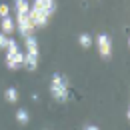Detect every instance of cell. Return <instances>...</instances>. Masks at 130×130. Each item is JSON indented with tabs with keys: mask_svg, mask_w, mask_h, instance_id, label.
I'll use <instances>...</instances> for the list:
<instances>
[{
	"mask_svg": "<svg viewBox=\"0 0 130 130\" xmlns=\"http://www.w3.org/2000/svg\"><path fill=\"white\" fill-rule=\"evenodd\" d=\"M14 10H16V30L24 38L32 36L34 24L30 22V4H28V0H14Z\"/></svg>",
	"mask_w": 130,
	"mask_h": 130,
	"instance_id": "1",
	"label": "cell"
},
{
	"mask_svg": "<svg viewBox=\"0 0 130 130\" xmlns=\"http://www.w3.org/2000/svg\"><path fill=\"white\" fill-rule=\"evenodd\" d=\"M78 44H80L82 48H90L92 46V36L90 34H80L78 36Z\"/></svg>",
	"mask_w": 130,
	"mask_h": 130,
	"instance_id": "10",
	"label": "cell"
},
{
	"mask_svg": "<svg viewBox=\"0 0 130 130\" xmlns=\"http://www.w3.org/2000/svg\"><path fill=\"white\" fill-rule=\"evenodd\" d=\"M84 130H100L96 126V124H86V126H84Z\"/></svg>",
	"mask_w": 130,
	"mask_h": 130,
	"instance_id": "13",
	"label": "cell"
},
{
	"mask_svg": "<svg viewBox=\"0 0 130 130\" xmlns=\"http://www.w3.org/2000/svg\"><path fill=\"white\" fill-rule=\"evenodd\" d=\"M128 46H130V40H128Z\"/></svg>",
	"mask_w": 130,
	"mask_h": 130,
	"instance_id": "15",
	"label": "cell"
},
{
	"mask_svg": "<svg viewBox=\"0 0 130 130\" xmlns=\"http://www.w3.org/2000/svg\"><path fill=\"white\" fill-rule=\"evenodd\" d=\"M0 26H2V34H6V36H8V34H12V32H14V28H16L14 20H12L10 16L2 18V20H0Z\"/></svg>",
	"mask_w": 130,
	"mask_h": 130,
	"instance_id": "7",
	"label": "cell"
},
{
	"mask_svg": "<svg viewBox=\"0 0 130 130\" xmlns=\"http://www.w3.org/2000/svg\"><path fill=\"white\" fill-rule=\"evenodd\" d=\"M126 118H128V120H130V108H128V112H126Z\"/></svg>",
	"mask_w": 130,
	"mask_h": 130,
	"instance_id": "14",
	"label": "cell"
},
{
	"mask_svg": "<svg viewBox=\"0 0 130 130\" xmlns=\"http://www.w3.org/2000/svg\"><path fill=\"white\" fill-rule=\"evenodd\" d=\"M8 40H10V38H8L6 34H2V32H0V48H4V50H6V46H8Z\"/></svg>",
	"mask_w": 130,
	"mask_h": 130,
	"instance_id": "12",
	"label": "cell"
},
{
	"mask_svg": "<svg viewBox=\"0 0 130 130\" xmlns=\"http://www.w3.org/2000/svg\"><path fill=\"white\" fill-rule=\"evenodd\" d=\"M16 120L20 122V124H28V122H30V114H28V110L20 108V110L16 112Z\"/></svg>",
	"mask_w": 130,
	"mask_h": 130,
	"instance_id": "9",
	"label": "cell"
},
{
	"mask_svg": "<svg viewBox=\"0 0 130 130\" xmlns=\"http://www.w3.org/2000/svg\"><path fill=\"white\" fill-rule=\"evenodd\" d=\"M4 98H6V102H10V104H14V102H18V90L16 88H6L4 90Z\"/></svg>",
	"mask_w": 130,
	"mask_h": 130,
	"instance_id": "8",
	"label": "cell"
},
{
	"mask_svg": "<svg viewBox=\"0 0 130 130\" xmlns=\"http://www.w3.org/2000/svg\"><path fill=\"white\" fill-rule=\"evenodd\" d=\"M32 8H36V10H40L44 16H52L54 12H56V2L54 0H34Z\"/></svg>",
	"mask_w": 130,
	"mask_h": 130,
	"instance_id": "6",
	"label": "cell"
},
{
	"mask_svg": "<svg viewBox=\"0 0 130 130\" xmlns=\"http://www.w3.org/2000/svg\"><path fill=\"white\" fill-rule=\"evenodd\" d=\"M24 40H26L24 66L32 72V70H36V66H38V40H36L34 36H28V38H24Z\"/></svg>",
	"mask_w": 130,
	"mask_h": 130,
	"instance_id": "4",
	"label": "cell"
},
{
	"mask_svg": "<svg viewBox=\"0 0 130 130\" xmlns=\"http://www.w3.org/2000/svg\"><path fill=\"white\" fill-rule=\"evenodd\" d=\"M6 66L10 68V70H18V68H22L24 66V52H20L18 48V44L10 38L8 40V46H6Z\"/></svg>",
	"mask_w": 130,
	"mask_h": 130,
	"instance_id": "3",
	"label": "cell"
},
{
	"mask_svg": "<svg viewBox=\"0 0 130 130\" xmlns=\"http://www.w3.org/2000/svg\"><path fill=\"white\" fill-rule=\"evenodd\" d=\"M8 12H10V6H8V4H0V16L6 18V16H8Z\"/></svg>",
	"mask_w": 130,
	"mask_h": 130,
	"instance_id": "11",
	"label": "cell"
},
{
	"mask_svg": "<svg viewBox=\"0 0 130 130\" xmlns=\"http://www.w3.org/2000/svg\"><path fill=\"white\" fill-rule=\"evenodd\" d=\"M96 44H98V52H100L102 58H110L112 56V40H110L108 34H98Z\"/></svg>",
	"mask_w": 130,
	"mask_h": 130,
	"instance_id": "5",
	"label": "cell"
},
{
	"mask_svg": "<svg viewBox=\"0 0 130 130\" xmlns=\"http://www.w3.org/2000/svg\"><path fill=\"white\" fill-rule=\"evenodd\" d=\"M50 94L56 102H66L68 98V80L60 72H54L50 78Z\"/></svg>",
	"mask_w": 130,
	"mask_h": 130,
	"instance_id": "2",
	"label": "cell"
}]
</instances>
